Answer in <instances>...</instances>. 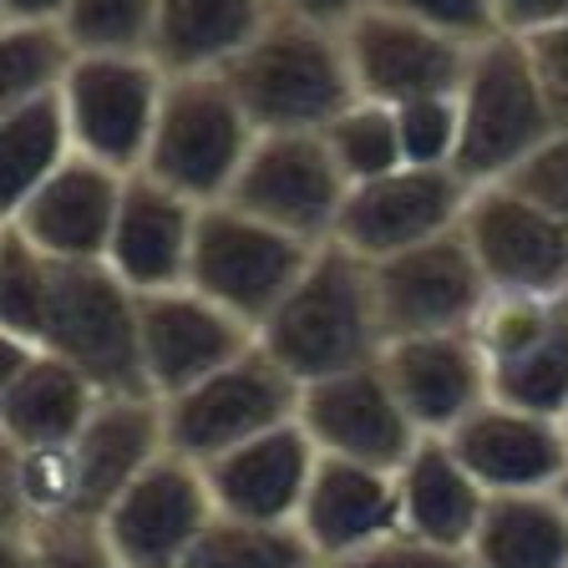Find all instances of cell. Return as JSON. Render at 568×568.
Here are the masks:
<instances>
[{"label": "cell", "instance_id": "obj_6", "mask_svg": "<svg viewBox=\"0 0 568 568\" xmlns=\"http://www.w3.org/2000/svg\"><path fill=\"white\" fill-rule=\"evenodd\" d=\"M295 416H300V381L264 345L244 351L224 371H213L199 386L178 390V396L163 402L168 452L199 462V467L264 437L274 426H290Z\"/></svg>", "mask_w": 568, "mask_h": 568}, {"label": "cell", "instance_id": "obj_42", "mask_svg": "<svg viewBox=\"0 0 568 568\" xmlns=\"http://www.w3.org/2000/svg\"><path fill=\"white\" fill-rule=\"evenodd\" d=\"M366 6H371V0H274V11H280V16L331 26V31H345L355 16L366 11Z\"/></svg>", "mask_w": 568, "mask_h": 568}, {"label": "cell", "instance_id": "obj_29", "mask_svg": "<svg viewBox=\"0 0 568 568\" xmlns=\"http://www.w3.org/2000/svg\"><path fill=\"white\" fill-rule=\"evenodd\" d=\"M77 158L71 142L67 106L57 97H36V102L0 106V168H6V209L31 199L61 163Z\"/></svg>", "mask_w": 568, "mask_h": 568}, {"label": "cell", "instance_id": "obj_38", "mask_svg": "<svg viewBox=\"0 0 568 568\" xmlns=\"http://www.w3.org/2000/svg\"><path fill=\"white\" fill-rule=\"evenodd\" d=\"M508 183H518L528 199L548 203L554 213H564V219H568V122L528 158V163L518 168V173L508 178Z\"/></svg>", "mask_w": 568, "mask_h": 568}, {"label": "cell", "instance_id": "obj_27", "mask_svg": "<svg viewBox=\"0 0 568 568\" xmlns=\"http://www.w3.org/2000/svg\"><path fill=\"white\" fill-rule=\"evenodd\" d=\"M274 16V0H163L153 61L168 77L224 71Z\"/></svg>", "mask_w": 568, "mask_h": 568}, {"label": "cell", "instance_id": "obj_37", "mask_svg": "<svg viewBox=\"0 0 568 568\" xmlns=\"http://www.w3.org/2000/svg\"><path fill=\"white\" fill-rule=\"evenodd\" d=\"M381 11H396L406 21H422L432 31H447L457 41H487L497 36V16H493V0H371Z\"/></svg>", "mask_w": 568, "mask_h": 568}, {"label": "cell", "instance_id": "obj_12", "mask_svg": "<svg viewBox=\"0 0 568 568\" xmlns=\"http://www.w3.org/2000/svg\"><path fill=\"white\" fill-rule=\"evenodd\" d=\"M219 508L203 467L163 452L97 523L122 568H183Z\"/></svg>", "mask_w": 568, "mask_h": 568}, {"label": "cell", "instance_id": "obj_45", "mask_svg": "<svg viewBox=\"0 0 568 568\" xmlns=\"http://www.w3.org/2000/svg\"><path fill=\"white\" fill-rule=\"evenodd\" d=\"M564 432H568V412H564Z\"/></svg>", "mask_w": 568, "mask_h": 568}, {"label": "cell", "instance_id": "obj_8", "mask_svg": "<svg viewBox=\"0 0 568 568\" xmlns=\"http://www.w3.org/2000/svg\"><path fill=\"white\" fill-rule=\"evenodd\" d=\"M493 402L523 412H568V295H487L473 320Z\"/></svg>", "mask_w": 568, "mask_h": 568}, {"label": "cell", "instance_id": "obj_36", "mask_svg": "<svg viewBox=\"0 0 568 568\" xmlns=\"http://www.w3.org/2000/svg\"><path fill=\"white\" fill-rule=\"evenodd\" d=\"M396 128H402V158L412 168H457V92L442 97H416V102L396 106Z\"/></svg>", "mask_w": 568, "mask_h": 568}, {"label": "cell", "instance_id": "obj_2", "mask_svg": "<svg viewBox=\"0 0 568 568\" xmlns=\"http://www.w3.org/2000/svg\"><path fill=\"white\" fill-rule=\"evenodd\" d=\"M254 132H325L355 102L341 31L274 16L224 67Z\"/></svg>", "mask_w": 568, "mask_h": 568}, {"label": "cell", "instance_id": "obj_1", "mask_svg": "<svg viewBox=\"0 0 568 568\" xmlns=\"http://www.w3.org/2000/svg\"><path fill=\"white\" fill-rule=\"evenodd\" d=\"M260 345L300 386L381 361L386 331H381L371 264L341 244H320L295 290L260 325Z\"/></svg>", "mask_w": 568, "mask_h": 568}, {"label": "cell", "instance_id": "obj_43", "mask_svg": "<svg viewBox=\"0 0 568 568\" xmlns=\"http://www.w3.org/2000/svg\"><path fill=\"white\" fill-rule=\"evenodd\" d=\"M71 0H0V26H31V21H61Z\"/></svg>", "mask_w": 568, "mask_h": 568}, {"label": "cell", "instance_id": "obj_21", "mask_svg": "<svg viewBox=\"0 0 568 568\" xmlns=\"http://www.w3.org/2000/svg\"><path fill=\"white\" fill-rule=\"evenodd\" d=\"M300 532L310 538V548L320 554L325 568L396 538L402 532V487H396V473L320 452L315 483H310L305 508H300Z\"/></svg>", "mask_w": 568, "mask_h": 568}, {"label": "cell", "instance_id": "obj_26", "mask_svg": "<svg viewBox=\"0 0 568 568\" xmlns=\"http://www.w3.org/2000/svg\"><path fill=\"white\" fill-rule=\"evenodd\" d=\"M396 487H402V532H412L422 544L467 554L493 493L462 467L447 437L416 442L412 457L396 467Z\"/></svg>", "mask_w": 568, "mask_h": 568}, {"label": "cell", "instance_id": "obj_13", "mask_svg": "<svg viewBox=\"0 0 568 568\" xmlns=\"http://www.w3.org/2000/svg\"><path fill=\"white\" fill-rule=\"evenodd\" d=\"M473 199V183L457 168H396L386 178H371L345 193L341 224L331 244L361 254L366 264H381L390 254H406L416 244L462 229V213Z\"/></svg>", "mask_w": 568, "mask_h": 568}, {"label": "cell", "instance_id": "obj_40", "mask_svg": "<svg viewBox=\"0 0 568 568\" xmlns=\"http://www.w3.org/2000/svg\"><path fill=\"white\" fill-rule=\"evenodd\" d=\"M335 568H473V558L457 554V548H437V544H422L412 532H396L386 544L366 548V554L345 558Z\"/></svg>", "mask_w": 568, "mask_h": 568}, {"label": "cell", "instance_id": "obj_19", "mask_svg": "<svg viewBox=\"0 0 568 568\" xmlns=\"http://www.w3.org/2000/svg\"><path fill=\"white\" fill-rule=\"evenodd\" d=\"M381 371H386L402 412L412 416L416 437H452L477 406L493 402L487 361H483V351H477L473 331L386 341Z\"/></svg>", "mask_w": 568, "mask_h": 568}, {"label": "cell", "instance_id": "obj_4", "mask_svg": "<svg viewBox=\"0 0 568 568\" xmlns=\"http://www.w3.org/2000/svg\"><path fill=\"white\" fill-rule=\"evenodd\" d=\"M254 142H260V132L239 106L234 87L224 82V71L168 77L142 173L209 209V203H224L234 193Z\"/></svg>", "mask_w": 568, "mask_h": 568}, {"label": "cell", "instance_id": "obj_7", "mask_svg": "<svg viewBox=\"0 0 568 568\" xmlns=\"http://www.w3.org/2000/svg\"><path fill=\"white\" fill-rule=\"evenodd\" d=\"M315 248L320 244L284 234V229L264 224V219L234 209V203H209L199 213L189 284L260 331L280 310V300L295 290Z\"/></svg>", "mask_w": 568, "mask_h": 568}, {"label": "cell", "instance_id": "obj_16", "mask_svg": "<svg viewBox=\"0 0 568 568\" xmlns=\"http://www.w3.org/2000/svg\"><path fill=\"white\" fill-rule=\"evenodd\" d=\"M138 335H142V371L158 402L199 386L203 376L224 371L244 351L260 345V331L213 305L193 284L138 295Z\"/></svg>", "mask_w": 568, "mask_h": 568}, {"label": "cell", "instance_id": "obj_10", "mask_svg": "<svg viewBox=\"0 0 568 568\" xmlns=\"http://www.w3.org/2000/svg\"><path fill=\"white\" fill-rule=\"evenodd\" d=\"M163 87L168 71L153 57H77L61 87L77 153L118 173H142Z\"/></svg>", "mask_w": 568, "mask_h": 568}, {"label": "cell", "instance_id": "obj_18", "mask_svg": "<svg viewBox=\"0 0 568 568\" xmlns=\"http://www.w3.org/2000/svg\"><path fill=\"white\" fill-rule=\"evenodd\" d=\"M128 178L132 173H118V168L77 153L31 199L6 209V229H16L51 264H106Z\"/></svg>", "mask_w": 568, "mask_h": 568}, {"label": "cell", "instance_id": "obj_9", "mask_svg": "<svg viewBox=\"0 0 568 568\" xmlns=\"http://www.w3.org/2000/svg\"><path fill=\"white\" fill-rule=\"evenodd\" d=\"M462 239L493 295H568V219L518 183L473 189Z\"/></svg>", "mask_w": 568, "mask_h": 568}, {"label": "cell", "instance_id": "obj_22", "mask_svg": "<svg viewBox=\"0 0 568 568\" xmlns=\"http://www.w3.org/2000/svg\"><path fill=\"white\" fill-rule=\"evenodd\" d=\"M199 203L163 189L158 178L132 173L122 189L118 229L106 244V270L128 284L132 295H158L189 284L193 239H199Z\"/></svg>", "mask_w": 568, "mask_h": 568}, {"label": "cell", "instance_id": "obj_32", "mask_svg": "<svg viewBox=\"0 0 568 568\" xmlns=\"http://www.w3.org/2000/svg\"><path fill=\"white\" fill-rule=\"evenodd\" d=\"M320 138H325V148H331L335 168H341V178L351 183V189H361V183H371V178H386V173H396V168H406L396 106H386V102H366V97H355V102L345 106L341 118L320 132Z\"/></svg>", "mask_w": 568, "mask_h": 568}, {"label": "cell", "instance_id": "obj_5", "mask_svg": "<svg viewBox=\"0 0 568 568\" xmlns=\"http://www.w3.org/2000/svg\"><path fill=\"white\" fill-rule=\"evenodd\" d=\"M41 351L77 366L102 396H153L142 371L138 295L106 264H57Z\"/></svg>", "mask_w": 568, "mask_h": 568}, {"label": "cell", "instance_id": "obj_3", "mask_svg": "<svg viewBox=\"0 0 568 568\" xmlns=\"http://www.w3.org/2000/svg\"><path fill=\"white\" fill-rule=\"evenodd\" d=\"M457 173L483 183H508L523 163L558 132L554 106L544 97V82L528 61V47L518 36H487L473 47L467 77L457 87Z\"/></svg>", "mask_w": 568, "mask_h": 568}, {"label": "cell", "instance_id": "obj_44", "mask_svg": "<svg viewBox=\"0 0 568 568\" xmlns=\"http://www.w3.org/2000/svg\"><path fill=\"white\" fill-rule=\"evenodd\" d=\"M554 493H558V497H564V508H568V477H564V483H558V487H554Z\"/></svg>", "mask_w": 568, "mask_h": 568}, {"label": "cell", "instance_id": "obj_31", "mask_svg": "<svg viewBox=\"0 0 568 568\" xmlns=\"http://www.w3.org/2000/svg\"><path fill=\"white\" fill-rule=\"evenodd\" d=\"M183 568H325V564L300 532V523H248L219 513Z\"/></svg>", "mask_w": 568, "mask_h": 568}, {"label": "cell", "instance_id": "obj_20", "mask_svg": "<svg viewBox=\"0 0 568 568\" xmlns=\"http://www.w3.org/2000/svg\"><path fill=\"white\" fill-rule=\"evenodd\" d=\"M447 442L487 493H554L568 477L564 416L487 402Z\"/></svg>", "mask_w": 568, "mask_h": 568}, {"label": "cell", "instance_id": "obj_33", "mask_svg": "<svg viewBox=\"0 0 568 568\" xmlns=\"http://www.w3.org/2000/svg\"><path fill=\"white\" fill-rule=\"evenodd\" d=\"M51 290H57V264L36 254L16 229H0V341L41 345Z\"/></svg>", "mask_w": 568, "mask_h": 568}, {"label": "cell", "instance_id": "obj_25", "mask_svg": "<svg viewBox=\"0 0 568 568\" xmlns=\"http://www.w3.org/2000/svg\"><path fill=\"white\" fill-rule=\"evenodd\" d=\"M168 452V422L158 396H102L71 442L82 518H102L132 483Z\"/></svg>", "mask_w": 568, "mask_h": 568}, {"label": "cell", "instance_id": "obj_39", "mask_svg": "<svg viewBox=\"0 0 568 568\" xmlns=\"http://www.w3.org/2000/svg\"><path fill=\"white\" fill-rule=\"evenodd\" d=\"M523 47H528V61L538 71V82H544V97L554 106L558 128L568 122V21L548 26V31H532V36H518Z\"/></svg>", "mask_w": 568, "mask_h": 568}, {"label": "cell", "instance_id": "obj_24", "mask_svg": "<svg viewBox=\"0 0 568 568\" xmlns=\"http://www.w3.org/2000/svg\"><path fill=\"white\" fill-rule=\"evenodd\" d=\"M320 447L300 422L274 426L264 437L244 442V447L224 452L219 462L203 467L213 493V508L224 518L248 523H300L305 493L315 483Z\"/></svg>", "mask_w": 568, "mask_h": 568}, {"label": "cell", "instance_id": "obj_28", "mask_svg": "<svg viewBox=\"0 0 568 568\" xmlns=\"http://www.w3.org/2000/svg\"><path fill=\"white\" fill-rule=\"evenodd\" d=\"M473 568H568V508L558 493H493L473 544Z\"/></svg>", "mask_w": 568, "mask_h": 568}, {"label": "cell", "instance_id": "obj_15", "mask_svg": "<svg viewBox=\"0 0 568 568\" xmlns=\"http://www.w3.org/2000/svg\"><path fill=\"white\" fill-rule=\"evenodd\" d=\"M341 41L355 97L386 106L457 92L467 77V61H473V41H457V36L406 21L396 11H381V6H366L341 31Z\"/></svg>", "mask_w": 568, "mask_h": 568}, {"label": "cell", "instance_id": "obj_23", "mask_svg": "<svg viewBox=\"0 0 568 568\" xmlns=\"http://www.w3.org/2000/svg\"><path fill=\"white\" fill-rule=\"evenodd\" d=\"M102 390L67 366L61 355L41 345L6 341V366H0V447H71L82 437L87 416L97 412Z\"/></svg>", "mask_w": 568, "mask_h": 568}, {"label": "cell", "instance_id": "obj_17", "mask_svg": "<svg viewBox=\"0 0 568 568\" xmlns=\"http://www.w3.org/2000/svg\"><path fill=\"white\" fill-rule=\"evenodd\" d=\"M300 426L310 432L325 457H345V462H366V467H386L396 473L416 437L412 416L402 412L396 390H390L381 361H366V366L335 371L325 381H310L300 386Z\"/></svg>", "mask_w": 568, "mask_h": 568}, {"label": "cell", "instance_id": "obj_34", "mask_svg": "<svg viewBox=\"0 0 568 568\" xmlns=\"http://www.w3.org/2000/svg\"><path fill=\"white\" fill-rule=\"evenodd\" d=\"M163 0H71L61 26L82 57H153Z\"/></svg>", "mask_w": 568, "mask_h": 568}, {"label": "cell", "instance_id": "obj_41", "mask_svg": "<svg viewBox=\"0 0 568 568\" xmlns=\"http://www.w3.org/2000/svg\"><path fill=\"white\" fill-rule=\"evenodd\" d=\"M493 16L503 36H532L568 21V0H493Z\"/></svg>", "mask_w": 568, "mask_h": 568}, {"label": "cell", "instance_id": "obj_30", "mask_svg": "<svg viewBox=\"0 0 568 568\" xmlns=\"http://www.w3.org/2000/svg\"><path fill=\"white\" fill-rule=\"evenodd\" d=\"M77 41L61 21L0 26V106L57 97L77 67Z\"/></svg>", "mask_w": 568, "mask_h": 568}, {"label": "cell", "instance_id": "obj_11", "mask_svg": "<svg viewBox=\"0 0 568 568\" xmlns=\"http://www.w3.org/2000/svg\"><path fill=\"white\" fill-rule=\"evenodd\" d=\"M351 183L341 178L320 132H260L234 193L224 203L305 244H331Z\"/></svg>", "mask_w": 568, "mask_h": 568}, {"label": "cell", "instance_id": "obj_14", "mask_svg": "<svg viewBox=\"0 0 568 568\" xmlns=\"http://www.w3.org/2000/svg\"><path fill=\"white\" fill-rule=\"evenodd\" d=\"M371 280H376V310L386 341L473 331V320L483 315L487 295H493L462 229L371 264Z\"/></svg>", "mask_w": 568, "mask_h": 568}, {"label": "cell", "instance_id": "obj_35", "mask_svg": "<svg viewBox=\"0 0 568 568\" xmlns=\"http://www.w3.org/2000/svg\"><path fill=\"white\" fill-rule=\"evenodd\" d=\"M6 568H122L97 518H61L47 528H0Z\"/></svg>", "mask_w": 568, "mask_h": 568}]
</instances>
